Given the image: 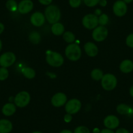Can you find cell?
I'll list each match as a JSON object with an SVG mask.
<instances>
[{"label": "cell", "mask_w": 133, "mask_h": 133, "mask_svg": "<svg viewBox=\"0 0 133 133\" xmlns=\"http://www.w3.org/2000/svg\"><path fill=\"white\" fill-rule=\"evenodd\" d=\"M44 15L41 12H35L31 16L30 22L32 25L35 27H41L45 22Z\"/></svg>", "instance_id": "12"}, {"label": "cell", "mask_w": 133, "mask_h": 133, "mask_svg": "<svg viewBox=\"0 0 133 133\" xmlns=\"http://www.w3.org/2000/svg\"><path fill=\"white\" fill-rule=\"evenodd\" d=\"M100 133H115V132L112 130V129H109L107 128V129H103Z\"/></svg>", "instance_id": "35"}, {"label": "cell", "mask_w": 133, "mask_h": 133, "mask_svg": "<svg viewBox=\"0 0 133 133\" xmlns=\"http://www.w3.org/2000/svg\"><path fill=\"white\" fill-rule=\"evenodd\" d=\"M12 129V124L9 120H0V133H9Z\"/></svg>", "instance_id": "16"}, {"label": "cell", "mask_w": 133, "mask_h": 133, "mask_svg": "<svg viewBox=\"0 0 133 133\" xmlns=\"http://www.w3.org/2000/svg\"><path fill=\"white\" fill-rule=\"evenodd\" d=\"M98 24L104 26V25H106L108 23L109 18H108V16L107 15H106V14H101V15H100L99 17L98 18Z\"/></svg>", "instance_id": "26"}, {"label": "cell", "mask_w": 133, "mask_h": 133, "mask_svg": "<svg viewBox=\"0 0 133 133\" xmlns=\"http://www.w3.org/2000/svg\"><path fill=\"white\" fill-rule=\"evenodd\" d=\"M126 44L128 46L133 48V33L128 35L126 39Z\"/></svg>", "instance_id": "31"}, {"label": "cell", "mask_w": 133, "mask_h": 133, "mask_svg": "<svg viewBox=\"0 0 133 133\" xmlns=\"http://www.w3.org/2000/svg\"><path fill=\"white\" fill-rule=\"evenodd\" d=\"M44 16L47 21L51 24L58 22L61 18V11L56 5H48L44 11Z\"/></svg>", "instance_id": "1"}, {"label": "cell", "mask_w": 133, "mask_h": 133, "mask_svg": "<svg viewBox=\"0 0 133 133\" xmlns=\"http://www.w3.org/2000/svg\"><path fill=\"white\" fill-rule=\"evenodd\" d=\"M119 69L123 73H129L133 70V62L129 59L124 60L120 64Z\"/></svg>", "instance_id": "17"}, {"label": "cell", "mask_w": 133, "mask_h": 133, "mask_svg": "<svg viewBox=\"0 0 133 133\" xmlns=\"http://www.w3.org/2000/svg\"><path fill=\"white\" fill-rule=\"evenodd\" d=\"M130 95L133 97V85L131 87V88H130Z\"/></svg>", "instance_id": "41"}, {"label": "cell", "mask_w": 133, "mask_h": 133, "mask_svg": "<svg viewBox=\"0 0 133 133\" xmlns=\"http://www.w3.org/2000/svg\"><path fill=\"white\" fill-rule=\"evenodd\" d=\"M51 30L54 35H56V36H59V35L63 34L64 31H65V28L61 23L57 22L52 25Z\"/></svg>", "instance_id": "19"}, {"label": "cell", "mask_w": 133, "mask_h": 133, "mask_svg": "<svg viewBox=\"0 0 133 133\" xmlns=\"http://www.w3.org/2000/svg\"><path fill=\"white\" fill-rule=\"evenodd\" d=\"M33 8V3L31 0H22L18 5V11L22 15L29 13Z\"/></svg>", "instance_id": "13"}, {"label": "cell", "mask_w": 133, "mask_h": 133, "mask_svg": "<svg viewBox=\"0 0 133 133\" xmlns=\"http://www.w3.org/2000/svg\"><path fill=\"white\" fill-rule=\"evenodd\" d=\"M60 133H73L71 130H67V129H64V130H61L60 132Z\"/></svg>", "instance_id": "38"}, {"label": "cell", "mask_w": 133, "mask_h": 133, "mask_svg": "<svg viewBox=\"0 0 133 133\" xmlns=\"http://www.w3.org/2000/svg\"><path fill=\"white\" fill-rule=\"evenodd\" d=\"M127 11V6L123 1L118 0L115 2L113 5V12L116 16L121 17L126 14Z\"/></svg>", "instance_id": "10"}, {"label": "cell", "mask_w": 133, "mask_h": 133, "mask_svg": "<svg viewBox=\"0 0 133 133\" xmlns=\"http://www.w3.org/2000/svg\"><path fill=\"white\" fill-rule=\"evenodd\" d=\"M115 133H130L129 131L127 129H123V128H120V129H117Z\"/></svg>", "instance_id": "34"}, {"label": "cell", "mask_w": 133, "mask_h": 133, "mask_svg": "<svg viewBox=\"0 0 133 133\" xmlns=\"http://www.w3.org/2000/svg\"><path fill=\"white\" fill-rule=\"evenodd\" d=\"M16 110V105L13 103H7L2 108V113L6 116H11L15 113Z\"/></svg>", "instance_id": "18"}, {"label": "cell", "mask_w": 133, "mask_h": 133, "mask_svg": "<svg viewBox=\"0 0 133 133\" xmlns=\"http://www.w3.org/2000/svg\"><path fill=\"white\" fill-rule=\"evenodd\" d=\"M2 49V41H1V40H0V52H1Z\"/></svg>", "instance_id": "43"}, {"label": "cell", "mask_w": 133, "mask_h": 133, "mask_svg": "<svg viewBox=\"0 0 133 133\" xmlns=\"http://www.w3.org/2000/svg\"><path fill=\"white\" fill-rule=\"evenodd\" d=\"M46 54V61L50 66L59 67L63 64V57L58 52L48 50Z\"/></svg>", "instance_id": "3"}, {"label": "cell", "mask_w": 133, "mask_h": 133, "mask_svg": "<svg viewBox=\"0 0 133 133\" xmlns=\"http://www.w3.org/2000/svg\"><path fill=\"white\" fill-rule=\"evenodd\" d=\"M31 100V96L28 92L23 91L18 93L15 97L14 101L16 107L19 108H24L29 103Z\"/></svg>", "instance_id": "5"}, {"label": "cell", "mask_w": 133, "mask_h": 133, "mask_svg": "<svg viewBox=\"0 0 133 133\" xmlns=\"http://www.w3.org/2000/svg\"><path fill=\"white\" fill-rule=\"evenodd\" d=\"M103 75H103V72L99 69H95L91 72V76L92 79L96 80V81L101 80Z\"/></svg>", "instance_id": "22"}, {"label": "cell", "mask_w": 133, "mask_h": 133, "mask_svg": "<svg viewBox=\"0 0 133 133\" xmlns=\"http://www.w3.org/2000/svg\"><path fill=\"white\" fill-rule=\"evenodd\" d=\"M65 56L69 60L76 61L80 58L82 56V50L80 46L76 43H71L65 48Z\"/></svg>", "instance_id": "2"}, {"label": "cell", "mask_w": 133, "mask_h": 133, "mask_svg": "<svg viewBox=\"0 0 133 133\" xmlns=\"http://www.w3.org/2000/svg\"><path fill=\"white\" fill-rule=\"evenodd\" d=\"M63 37L64 41L65 42L68 43H71V44L73 43L75 41V39H76L75 35L71 31H66L65 33H64Z\"/></svg>", "instance_id": "24"}, {"label": "cell", "mask_w": 133, "mask_h": 133, "mask_svg": "<svg viewBox=\"0 0 133 133\" xmlns=\"http://www.w3.org/2000/svg\"><path fill=\"white\" fill-rule=\"evenodd\" d=\"M82 24L86 29H94L98 26V17L97 15H93V14L86 15L83 18Z\"/></svg>", "instance_id": "7"}, {"label": "cell", "mask_w": 133, "mask_h": 133, "mask_svg": "<svg viewBox=\"0 0 133 133\" xmlns=\"http://www.w3.org/2000/svg\"><path fill=\"white\" fill-rule=\"evenodd\" d=\"M108 31L105 26L99 25L95 28L92 33V37L95 41L101 42L107 39Z\"/></svg>", "instance_id": "6"}, {"label": "cell", "mask_w": 133, "mask_h": 133, "mask_svg": "<svg viewBox=\"0 0 133 133\" xmlns=\"http://www.w3.org/2000/svg\"><path fill=\"white\" fill-rule=\"evenodd\" d=\"M39 3L44 5H50L52 2V0H39Z\"/></svg>", "instance_id": "33"}, {"label": "cell", "mask_w": 133, "mask_h": 133, "mask_svg": "<svg viewBox=\"0 0 133 133\" xmlns=\"http://www.w3.org/2000/svg\"><path fill=\"white\" fill-rule=\"evenodd\" d=\"M125 3H130L132 2L133 0H123Z\"/></svg>", "instance_id": "42"}, {"label": "cell", "mask_w": 133, "mask_h": 133, "mask_svg": "<svg viewBox=\"0 0 133 133\" xmlns=\"http://www.w3.org/2000/svg\"><path fill=\"white\" fill-rule=\"evenodd\" d=\"M98 4H99L101 6H102V7H105V6L107 5V0H100Z\"/></svg>", "instance_id": "36"}, {"label": "cell", "mask_w": 133, "mask_h": 133, "mask_svg": "<svg viewBox=\"0 0 133 133\" xmlns=\"http://www.w3.org/2000/svg\"><path fill=\"white\" fill-rule=\"evenodd\" d=\"M82 0H69V4L72 8H77L81 5Z\"/></svg>", "instance_id": "30"}, {"label": "cell", "mask_w": 133, "mask_h": 133, "mask_svg": "<svg viewBox=\"0 0 133 133\" xmlns=\"http://www.w3.org/2000/svg\"><path fill=\"white\" fill-rule=\"evenodd\" d=\"M101 15V11L99 9H97V11H95V15Z\"/></svg>", "instance_id": "40"}, {"label": "cell", "mask_w": 133, "mask_h": 133, "mask_svg": "<svg viewBox=\"0 0 133 133\" xmlns=\"http://www.w3.org/2000/svg\"><path fill=\"white\" fill-rule=\"evenodd\" d=\"M9 76V71L5 67H1L0 68V80H6Z\"/></svg>", "instance_id": "27"}, {"label": "cell", "mask_w": 133, "mask_h": 133, "mask_svg": "<svg viewBox=\"0 0 133 133\" xmlns=\"http://www.w3.org/2000/svg\"><path fill=\"white\" fill-rule=\"evenodd\" d=\"M16 61V56L11 52H7L0 56V65L2 67H9Z\"/></svg>", "instance_id": "9"}, {"label": "cell", "mask_w": 133, "mask_h": 133, "mask_svg": "<svg viewBox=\"0 0 133 133\" xmlns=\"http://www.w3.org/2000/svg\"><path fill=\"white\" fill-rule=\"evenodd\" d=\"M73 133H90V131L86 127L79 126L75 129Z\"/></svg>", "instance_id": "28"}, {"label": "cell", "mask_w": 133, "mask_h": 133, "mask_svg": "<svg viewBox=\"0 0 133 133\" xmlns=\"http://www.w3.org/2000/svg\"><path fill=\"white\" fill-rule=\"evenodd\" d=\"M100 0H84V2L86 6L89 7H93L98 4Z\"/></svg>", "instance_id": "29"}, {"label": "cell", "mask_w": 133, "mask_h": 133, "mask_svg": "<svg viewBox=\"0 0 133 133\" xmlns=\"http://www.w3.org/2000/svg\"><path fill=\"white\" fill-rule=\"evenodd\" d=\"M117 112L120 114H128L131 112V108L125 104H120L117 107Z\"/></svg>", "instance_id": "21"}, {"label": "cell", "mask_w": 133, "mask_h": 133, "mask_svg": "<svg viewBox=\"0 0 133 133\" xmlns=\"http://www.w3.org/2000/svg\"><path fill=\"white\" fill-rule=\"evenodd\" d=\"M104 125L107 129H115L119 125V120L118 117L114 115L107 116L104 119Z\"/></svg>", "instance_id": "14"}, {"label": "cell", "mask_w": 133, "mask_h": 133, "mask_svg": "<svg viewBox=\"0 0 133 133\" xmlns=\"http://www.w3.org/2000/svg\"><path fill=\"white\" fill-rule=\"evenodd\" d=\"M72 115L70 114H66V115H65L64 116V121L66 123H69L72 121Z\"/></svg>", "instance_id": "32"}, {"label": "cell", "mask_w": 133, "mask_h": 133, "mask_svg": "<svg viewBox=\"0 0 133 133\" xmlns=\"http://www.w3.org/2000/svg\"><path fill=\"white\" fill-rule=\"evenodd\" d=\"M22 72L24 75V76L26 78L28 79L34 78L35 75H36L35 70L33 69L32 68H30V67H24V68H23L22 70Z\"/></svg>", "instance_id": "20"}, {"label": "cell", "mask_w": 133, "mask_h": 133, "mask_svg": "<svg viewBox=\"0 0 133 133\" xmlns=\"http://www.w3.org/2000/svg\"><path fill=\"white\" fill-rule=\"evenodd\" d=\"M82 107L81 102L77 98H72L69 100L65 105V111L67 114H75L80 111Z\"/></svg>", "instance_id": "8"}, {"label": "cell", "mask_w": 133, "mask_h": 133, "mask_svg": "<svg viewBox=\"0 0 133 133\" xmlns=\"http://www.w3.org/2000/svg\"><path fill=\"white\" fill-rule=\"evenodd\" d=\"M31 133H43V132H41L40 131H35V132H33Z\"/></svg>", "instance_id": "44"}, {"label": "cell", "mask_w": 133, "mask_h": 133, "mask_svg": "<svg viewBox=\"0 0 133 133\" xmlns=\"http://www.w3.org/2000/svg\"><path fill=\"white\" fill-rule=\"evenodd\" d=\"M66 95L63 93H57L52 97L51 103L55 107H61L66 103Z\"/></svg>", "instance_id": "11"}, {"label": "cell", "mask_w": 133, "mask_h": 133, "mask_svg": "<svg viewBox=\"0 0 133 133\" xmlns=\"http://www.w3.org/2000/svg\"><path fill=\"white\" fill-rule=\"evenodd\" d=\"M29 39L33 44H38V43H40L41 37L40 34L38 32L33 31L29 34Z\"/></svg>", "instance_id": "23"}, {"label": "cell", "mask_w": 133, "mask_h": 133, "mask_svg": "<svg viewBox=\"0 0 133 133\" xmlns=\"http://www.w3.org/2000/svg\"><path fill=\"white\" fill-rule=\"evenodd\" d=\"M117 78L112 74H106L103 75L101 79L102 87L107 91H111L115 89L117 85Z\"/></svg>", "instance_id": "4"}, {"label": "cell", "mask_w": 133, "mask_h": 133, "mask_svg": "<svg viewBox=\"0 0 133 133\" xmlns=\"http://www.w3.org/2000/svg\"><path fill=\"white\" fill-rule=\"evenodd\" d=\"M84 50L89 57H95L98 54V47L94 43L88 42L84 45Z\"/></svg>", "instance_id": "15"}, {"label": "cell", "mask_w": 133, "mask_h": 133, "mask_svg": "<svg viewBox=\"0 0 133 133\" xmlns=\"http://www.w3.org/2000/svg\"><path fill=\"white\" fill-rule=\"evenodd\" d=\"M4 29H5L4 25H3L2 23H0V35L3 33V31H4Z\"/></svg>", "instance_id": "37"}, {"label": "cell", "mask_w": 133, "mask_h": 133, "mask_svg": "<svg viewBox=\"0 0 133 133\" xmlns=\"http://www.w3.org/2000/svg\"><path fill=\"white\" fill-rule=\"evenodd\" d=\"M93 133H100L101 132V131H100V130L98 129V128H95V129H93Z\"/></svg>", "instance_id": "39"}, {"label": "cell", "mask_w": 133, "mask_h": 133, "mask_svg": "<svg viewBox=\"0 0 133 133\" xmlns=\"http://www.w3.org/2000/svg\"><path fill=\"white\" fill-rule=\"evenodd\" d=\"M18 5L15 0H8L6 3V7L11 12H15L18 10Z\"/></svg>", "instance_id": "25"}]
</instances>
